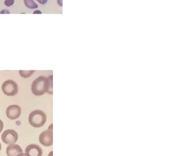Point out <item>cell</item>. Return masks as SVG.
<instances>
[{"instance_id":"cell-1","label":"cell","mask_w":180,"mask_h":156,"mask_svg":"<svg viewBox=\"0 0 180 156\" xmlns=\"http://www.w3.org/2000/svg\"><path fill=\"white\" fill-rule=\"evenodd\" d=\"M31 90L35 96H41L46 92L52 95V75L48 77L40 76L36 78L32 84Z\"/></svg>"},{"instance_id":"cell-2","label":"cell","mask_w":180,"mask_h":156,"mask_svg":"<svg viewBox=\"0 0 180 156\" xmlns=\"http://www.w3.org/2000/svg\"><path fill=\"white\" fill-rule=\"evenodd\" d=\"M29 123L34 128L43 127L47 121V115L39 109H36L31 112L28 118Z\"/></svg>"},{"instance_id":"cell-3","label":"cell","mask_w":180,"mask_h":156,"mask_svg":"<svg viewBox=\"0 0 180 156\" xmlns=\"http://www.w3.org/2000/svg\"><path fill=\"white\" fill-rule=\"evenodd\" d=\"M52 124L50 125L48 129L43 131L39 136V143L46 147H50L53 144Z\"/></svg>"},{"instance_id":"cell-4","label":"cell","mask_w":180,"mask_h":156,"mask_svg":"<svg viewBox=\"0 0 180 156\" xmlns=\"http://www.w3.org/2000/svg\"><path fill=\"white\" fill-rule=\"evenodd\" d=\"M2 91L6 95L14 96L18 92V86L14 81L7 80L3 84Z\"/></svg>"},{"instance_id":"cell-5","label":"cell","mask_w":180,"mask_h":156,"mask_svg":"<svg viewBox=\"0 0 180 156\" xmlns=\"http://www.w3.org/2000/svg\"><path fill=\"white\" fill-rule=\"evenodd\" d=\"M1 139L6 144H14L18 140V135L14 130H7L3 133Z\"/></svg>"},{"instance_id":"cell-6","label":"cell","mask_w":180,"mask_h":156,"mask_svg":"<svg viewBox=\"0 0 180 156\" xmlns=\"http://www.w3.org/2000/svg\"><path fill=\"white\" fill-rule=\"evenodd\" d=\"M21 109L18 105H12L8 107L6 109V115L11 120L18 119L21 115Z\"/></svg>"},{"instance_id":"cell-7","label":"cell","mask_w":180,"mask_h":156,"mask_svg":"<svg viewBox=\"0 0 180 156\" xmlns=\"http://www.w3.org/2000/svg\"><path fill=\"white\" fill-rule=\"evenodd\" d=\"M25 152L30 156H42L43 155L42 148L38 145L34 144L28 146Z\"/></svg>"},{"instance_id":"cell-8","label":"cell","mask_w":180,"mask_h":156,"mask_svg":"<svg viewBox=\"0 0 180 156\" xmlns=\"http://www.w3.org/2000/svg\"><path fill=\"white\" fill-rule=\"evenodd\" d=\"M7 154L8 156H17V155L23 153V150L17 144L9 145L7 148Z\"/></svg>"},{"instance_id":"cell-9","label":"cell","mask_w":180,"mask_h":156,"mask_svg":"<svg viewBox=\"0 0 180 156\" xmlns=\"http://www.w3.org/2000/svg\"><path fill=\"white\" fill-rule=\"evenodd\" d=\"M24 4L27 7L30 9L38 8V5L34 2V0H24Z\"/></svg>"},{"instance_id":"cell-10","label":"cell","mask_w":180,"mask_h":156,"mask_svg":"<svg viewBox=\"0 0 180 156\" xmlns=\"http://www.w3.org/2000/svg\"><path fill=\"white\" fill-rule=\"evenodd\" d=\"M35 72V70H19V73L23 77L28 78L31 77Z\"/></svg>"},{"instance_id":"cell-11","label":"cell","mask_w":180,"mask_h":156,"mask_svg":"<svg viewBox=\"0 0 180 156\" xmlns=\"http://www.w3.org/2000/svg\"><path fill=\"white\" fill-rule=\"evenodd\" d=\"M4 4L7 7L12 6L14 4V0H6Z\"/></svg>"},{"instance_id":"cell-12","label":"cell","mask_w":180,"mask_h":156,"mask_svg":"<svg viewBox=\"0 0 180 156\" xmlns=\"http://www.w3.org/2000/svg\"><path fill=\"white\" fill-rule=\"evenodd\" d=\"M3 128H4V123L1 120H0V133H1V131H3Z\"/></svg>"},{"instance_id":"cell-13","label":"cell","mask_w":180,"mask_h":156,"mask_svg":"<svg viewBox=\"0 0 180 156\" xmlns=\"http://www.w3.org/2000/svg\"><path fill=\"white\" fill-rule=\"evenodd\" d=\"M37 1L39 3H40V4H46V3H47L48 0H37Z\"/></svg>"},{"instance_id":"cell-14","label":"cell","mask_w":180,"mask_h":156,"mask_svg":"<svg viewBox=\"0 0 180 156\" xmlns=\"http://www.w3.org/2000/svg\"><path fill=\"white\" fill-rule=\"evenodd\" d=\"M0 14H10V11L7 10H4L0 12Z\"/></svg>"},{"instance_id":"cell-15","label":"cell","mask_w":180,"mask_h":156,"mask_svg":"<svg viewBox=\"0 0 180 156\" xmlns=\"http://www.w3.org/2000/svg\"><path fill=\"white\" fill-rule=\"evenodd\" d=\"M17 156H30V155H29L28 154H27V153H21V154H18V155H17Z\"/></svg>"},{"instance_id":"cell-16","label":"cell","mask_w":180,"mask_h":156,"mask_svg":"<svg viewBox=\"0 0 180 156\" xmlns=\"http://www.w3.org/2000/svg\"><path fill=\"white\" fill-rule=\"evenodd\" d=\"M57 3L60 6H63V0H57Z\"/></svg>"},{"instance_id":"cell-17","label":"cell","mask_w":180,"mask_h":156,"mask_svg":"<svg viewBox=\"0 0 180 156\" xmlns=\"http://www.w3.org/2000/svg\"><path fill=\"white\" fill-rule=\"evenodd\" d=\"M33 14H41V12L39 11V10H37V11H35Z\"/></svg>"},{"instance_id":"cell-18","label":"cell","mask_w":180,"mask_h":156,"mask_svg":"<svg viewBox=\"0 0 180 156\" xmlns=\"http://www.w3.org/2000/svg\"><path fill=\"white\" fill-rule=\"evenodd\" d=\"M49 156H52V151H51V152L50 153Z\"/></svg>"},{"instance_id":"cell-19","label":"cell","mask_w":180,"mask_h":156,"mask_svg":"<svg viewBox=\"0 0 180 156\" xmlns=\"http://www.w3.org/2000/svg\"><path fill=\"white\" fill-rule=\"evenodd\" d=\"M1 143H0V151H1Z\"/></svg>"}]
</instances>
